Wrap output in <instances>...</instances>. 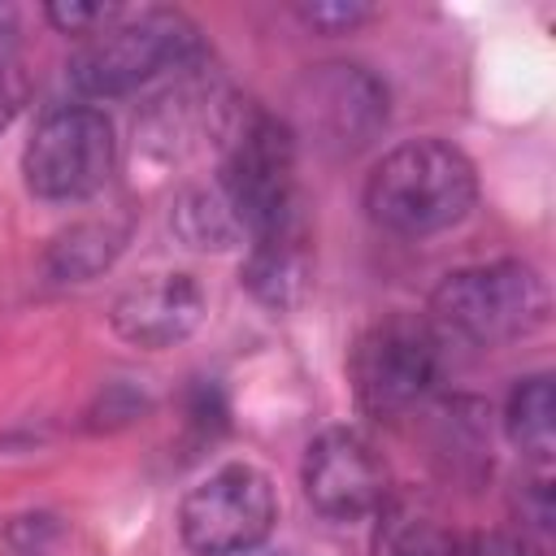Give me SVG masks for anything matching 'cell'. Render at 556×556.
I'll return each mask as SVG.
<instances>
[{"label": "cell", "mask_w": 556, "mask_h": 556, "mask_svg": "<svg viewBox=\"0 0 556 556\" xmlns=\"http://www.w3.org/2000/svg\"><path fill=\"white\" fill-rule=\"evenodd\" d=\"M122 248H126V226L122 222H109V217L74 222L70 230H61L48 243L43 269H48L52 282H87L100 269H109Z\"/></svg>", "instance_id": "7c38bea8"}, {"label": "cell", "mask_w": 556, "mask_h": 556, "mask_svg": "<svg viewBox=\"0 0 556 556\" xmlns=\"http://www.w3.org/2000/svg\"><path fill=\"white\" fill-rule=\"evenodd\" d=\"M169 226L187 248H200V252H222V248L243 239V230H239V222H235V213H230V204H226V195L217 187L213 191L208 187L182 191L174 200Z\"/></svg>", "instance_id": "5bb4252c"}, {"label": "cell", "mask_w": 556, "mask_h": 556, "mask_svg": "<svg viewBox=\"0 0 556 556\" xmlns=\"http://www.w3.org/2000/svg\"><path fill=\"white\" fill-rule=\"evenodd\" d=\"M504 430L508 443L539 469H547L556 452V400H552V374L517 378L504 404Z\"/></svg>", "instance_id": "4fadbf2b"}, {"label": "cell", "mask_w": 556, "mask_h": 556, "mask_svg": "<svg viewBox=\"0 0 556 556\" xmlns=\"http://www.w3.org/2000/svg\"><path fill=\"white\" fill-rule=\"evenodd\" d=\"M278 521V495L252 460H226L187 486L178 504V539L195 556H252Z\"/></svg>", "instance_id": "5b68a950"}, {"label": "cell", "mask_w": 556, "mask_h": 556, "mask_svg": "<svg viewBox=\"0 0 556 556\" xmlns=\"http://www.w3.org/2000/svg\"><path fill=\"white\" fill-rule=\"evenodd\" d=\"M113 165H117V135L96 104L48 109L22 148V178L30 195L52 204H74L96 195L113 178Z\"/></svg>", "instance_id": "8992f818"}, {"label": "cell", "mask_w": 556, "mask_h": 556, "mask_svg": "<svg viewBox=\"0 0 556 556\" xmlns=\"http://www.w3.org/2000/svg\"><path fill=\"white\" fill-rule=\"evenodd\" d=\"M17 104H22V83H17L13 65H9V70H0V130L13 122Z\"/></svg>", "instance_id": "d6986e66"}, {"label": "cell", "mask_w": 556, "mask_h": 556, "mask_svg": "<svg viewBox=\"0 0 556 556\" xmlns=\"http://www.w3.org/2000/svg\"><path fill=\"white\" fill-rule=\"evenodd\" d=\"M200 56V30L178 9H122L109 26L78 39L65 78L87 100L126 96L165 70H187Z\"/></svg>", "instance_id": "7a4b0ae2"}, {"label": "cell", "mask_w": 556, "mask_h": 556, "mask_svg": "<svg viewBox=\"0 0 556 556\" xmlns=\"http://www.w3.org/2000/svg\"><path fill=\"white\" fill-rule=\"evenodd\" d=\"M204 313H208L204 287L191 274L169 269V274H148V278L130 282L113 300L109 326L117 339L148 348V352H161V348L191 339L195 326L204 321Z\"/></svg>", "instance_id": "30bf717a"}, {"label": "cell", "mask_w": 556, "mask_h": 556, "mask_svg": "<svg viewBox=\"0 0 556 556\" xmlns=\"http://www.w3.org/2000/svg\"><path fill=\"white\" fill-rule=\"evenodd\" d=\"M265 556H287V552H265Z\"/></svg>", "instance_id": "ffe728a7"}, {"label": "cell", "mask_w": 556, "mask_h": 556, "mask_svg": "<svg viewBox=\"0 0 556 556\" xmlns=\"http://www.w3.org/2000/svg\"><path fill=\"white\" fill-rule=\"evenodd\" d=\"M478 200L473 161L447 139H404L387 148L365 178V213L374 226L426 239L469 217Z\"/></svg>", "instance_id": "6da1fadb"}, {"label": "cell", "mask_w": 556, "mask_h": 556, "mask_svg": "<svg viewBox=\"0 0 556 556\" xmlns=\"http://www.w3.org/2000/svg\"><path fill=\"white\" fill-rule=\"evenodd\" d=\"M430 330L439 343L500 348L547 321V282L526 261H486L452 269L430 291Z\"/></svg>", "instance_id": "277c9868"}, {"label": "cell", "mask_w": 556, "mask_h": 556, "mask_svg": "<svg viewBox=\"0 0 556 556\" xmlns=\"http://www.w3.org/2000/svg\"><path fill=\"white\" fill-rule=\"evenodd\" d=\"M117 13H122V4H100V0H52V4L43 9V17H48L61 35H78V39L96 35V30L109 26Z\"/></svg>", "instance_id": "e0dca14e"}, {"label": "cell", "mask_w": 556, "mask_h": 556, "mask_svg": "<svg viewBox=\"0 0 556 556\" xmlns=\"http://www.w3.org/2000/svg\"><path fill=\"white\" fill-rule=\"evenodd\" d=\"M217 191L248 239L295 226V130L256 104H239L222 126Z\"/></svg>", "instance_id": "3957f363"}, {"label": "cell", "mask_w": 556, "mask_h": 556, "mask_svg": "<svg viewBox=\"0 0 556 556\" xmlns=\"http://www.w3.org/2000/svg\"><path fill=\"white\" fill-rule=\"evenodd\" d=\"M295 117L326 152H361L387 126V87L365 65L326 61L295 87Z\"/></svg>", "instance_id": "ba28073f"}, {"label": "cell", "mask_w": 556, "mask_h": 556, "mask_svg": "<svg viewBox=\"0 0 556 556\" xmlns=\"http://www.w3.org/2000/svg\"><path fill=\"white\" fill-rule=\"evenodd\" d=\"M304 500L326 521H365L387 504V465L352 426H330L304 447Z\"/></svg>", "instance_id": "9c48e42d"}, {"label": "cell", "mask_w": 556, "mask_h": 556, "mask_svg": "<svg viewBox=\"0 0 556 556\" xmlns=\"http://www.w3.org/2000/svg\"><path fill=\"white\" fill-rule=\"evenodd\" d=\"M443 369V343L430 330L426 317L391 313L374 321L352 356H348V382L356 391V404L374 417H400L417 408Z\"/></svg>", "instance_id": "52a82bcc"}, {"label": "cell", "mask_w": 556, "mask_h": 556, "mask_svg": "<svg viewBox=\"0 0 556 556\" xmlns=\"http://www.w3.org/2000/svg\"><path fill=\"white\" fill-rule=\"evenodd\" d=\"M22 43V17L13 4H0V70L13 65V52Z\"/></svg>", "instance_id": "ac0fdd59"}, {"label": "cell", "mask_w": 556, "mask_h": 556, "mask_svg": "<svg viewBox=\"0 0 556 556\" xmlns=\"http://www.w3.org/2000/svg\"><path fill=\"white\" fill-rule=\"evenodd\" d=\"M239 282L252 291L256 304H265L274 313L295 308L304 300V287H308V248H304L300 222L269 230V235H256L243 252Z\"/></svg>", "instance_id": "8fae6325"}, {"label": "cell", "mask_w": 556, "mask_h": 556, "mask_svg": "<svg viewBox=\"0 0 556 556\" xmlns=\"http://www.w3.org/2000/svg\"><path fill=\"white\" fill-rule=\"evenodd\" d=\"M378 556H456V539L426 513H413L404 504H382L378 508Z\"/></svg>", "instance_id": "9a60e30c"}, {"label": "cell", "mask_w": 556, "mask_h": 556, "mask_svg": "<svg viewBox=\"0 0 556 556\" xmlns=\"http://www.w3.org/2000/svg\"><path fill=\"white\" fill-rule=\"evenodd\" d=\"M291 13L317 35H348V30H356L361 22L374 17V9L361 4V0H313V4H295Z\"/></svg>", "instance_id": "2e32d148"}]
</instances>
